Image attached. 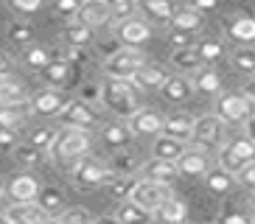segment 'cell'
Masks as SVG:
<instances>
[{"mask_svg": "<svg viewBox=\"0 0 255 224\" xmlns=\"http://www.w3.org/2000/svg\"><path fill=\"white\" fill-rule=\"evenodd\" d=\"M250 208H253V210H255V194H253V196H250Z\"/></svg>", "mask_w": 255, "mask_h": 224, "instance_id": "6125c7cd", "label": "cell"}, {"mask_svg": "<svg viewBox=\"0 0 255 224\" xmlns=\"http://www.w3.org/2000/svg\"><path fill=\"white\" fill-rule=\"evenodd\" d=\"M115 37L124 42V48H140V45L151 37V28L140 20V17H132V20L118 22V28H115Z\"/></svg>", "mask_w": 255, "mask_h": 224, "instance_id": "8fae6325", "label": "cell"}, {"mask_svg": "<svg viewBox=\"0 0 255 224\" xmlns=\"http://www.w3.org/2000/svg\"><path fill=\"white\" fill-rule=\"evenodd\" d=\"M115 219H118L121 224H151V213H146L143 208H137L135 202H118V210H115Z\"/></svg>", "mask_w": 255, "mask_h": 224, "instance_id": "d6a6232c", "label": "cell"}, {"mask_svg": "<svg viewBox=\"0 0 255 224\" xmlns=\"http://www.w3.org/2000/svg\"><path fill=\"white\" fill-rule=\"evenodd\" d=\"M3 216L11 224H42L45 213H42L34 202H11V205L3 210Z\"/></svg>", "mask_w": 255, "mask_h": 224, "instance_id": "ffe728a7", "label": "cell"}, {"mask_svg": "<svg viewBox=\"0 0 255 224\" xmlns=\"http://www.w3.org/2000/svg\"><path fill=\"white\" fill-rule=\"evenodd\" d=\"M230 59H233V65L239 67V70L255 76V48L253 45H239V48L230 53Z\"/></svg>", "mask_w": 255, "mask_h": 224, "instance_id": "ab89813d", "label": "cell"}, {"mask_svg": "<svg viewBox=\"0 0 255 224\" xmlns=\"http://www.w3.org/2000/svg\"><path fill=\"white\" fill-rule=\"evenodd\" d=\"M194 51H196V56H199V62L208 67V65H213V62H219L222 56H225V45L219 42V39L208 37V39H202V42H196Z\"/></svg>", "mask_w": 255, "mask_h": 224, "instance_id": "836d02e7", "label": "cell"}, {"mask_svg": "<svg viewBox=\"0 0 255 224\" xmlns=\"http://www.w3.org/2000/svg\"><path fill=\"white\" fill-rule=\"evenodd\" d=\"M244 93H247V96H250V98H253V101H255V76H253V79H250L247 84H244Z\"/></svg>", "mask_w": 255, "mask_h": 224, "instance_id": "680465c9", "label": "cell"}, {"mask_svg": "<svg viewBox=\"0 0 255 224\" xmlns=\"http://www.w3.org/2000/svg\"><path fill=\"white\" fill-rule=\"evenodd\" d=\"M39 182L37 177H31V174H17V177L8 179V185H6V194L11 202H34L39 194Z\"/></svg>", "mask_w": 255, "mask_h": 224, "instance_id": "9a60e30c", "label": "cell"}, {"mask_svg": "<svg viewBox=\"0 0 255 224\" xmlns=\"http://www.w3.org/2000/svg\"><path fill=\"white\" fill-rule=\"evenodd\" d=\"M0 224H11V222H8V219L3 216V213H0Z\"/></svg>", "mask_w": 255, "mask_h": 224, "instance_id": "94428289", "label": "cell"}, {"mask_svg": "<svg viewBox=\"0 0 255 224\" xmlns=\"http://www.w3.org/2000/svg\"><path fill=\"white\" fill-rule=\"evenodd\" d=\"M233 182H236V179H233L227 171H222V168H210V171L205 174V185H208V191H210V194L225 196L227 191L233 188Z\"/></svg>", "mask_w": 255, "mask_h": 224, "instance_id": "e575fe53", "label": "cell"}, {"mask_svg": "<svg viewBox=\"0 0 255 224\" xmlns=\"http://www.w3.org/2000/svg\"><path fill=\"white\" fill-rule=\"evenodd\" d=\"M17 140H14V132H6L0 129V151H14Z\"/></svg>", "mask_w": 255, "mask_h": 224, "instance_id": "816d5d0a", "label": "cell"}, {"mask_svg": "<svg viewBox=\"0 0 255 224\" xmlns=\"http://www.w3.org/2000/svg\"><path fill=\"white\" fill-rule=\"evenodd\" d=\"M104 6L110 8V17L118 22L132 20L137 14V0H104Z\"/></svg>", "mask_w": 255, "mask_h": 224, "instance_id": "d590c367", "label": "cell"}, {"mask_svg": "<svg viewBox=\"0 0 255 224\" xmlns=\"http://www.w3.org/2000/svg\"><path fill=\"white\" fill-rule=\"evenodd\" d=\"M236 182H239L241 188H247L250 194H255V163H250L247 168H241V171L236 174Z\"/></svg>", "mask_w": 255, "mask_h": 224, "instance_id": "681fc988", "label": "cell"}, {"mask_svg": "<svg viewBox=\"0 0 255 224\" xmlns=\"http://www.w3.org/2000/svg\"><path fill=\"white\" fill-rule=\"evenodd\" d=\"M93 37H96V31L87 28V25H82V22H68V25L62 28L65 48H79V51H84V48L93 42Z\"/></svg>", "mask_w": 255, "mask_h": 224, "instance_id": "f1b7e54d", "label": "cell"}, {"mask_svg": "<svg viewBox=\"0 0 255 224\" xmlns=\"http://www.w3.org/2000/svg\"><path fill=\"white\" fill-rule=\"evenodd\" d=\"M225 126H239L247 123L255 115V101L241 90V93H219L216 96V112H213Z\"/></svg>", "mask_w": 255, "mask_h": 224, "instance_id": "7a4b0ae2", "label": "cell"}, {"mask_svg": "<svg viewBox=\"0 0 255 224\" xmlns=\"http://www.w3.org/2000/svg\"><path fill=\"white\" fill-rule=\"evenodd\" d=\"M28 104H14V107H0V129L6 132H17L25 126L28 120Z\"/></svg>", "mask_w": 255, "mask_h": 224, "instance_id": "4dcf8cb0", "label": "cell"}, {"mask_svg": "<svg viewBox=\"0 0 255 224\" xmlns=\"http://www.w3.org/2000/svg\"><path fill=\"white\" fill-rule=\"evenodd\" d=\"M73 22H82V25H87V28H104L107 22H113V17H110V8L104 6V0H84L82 11L76 14Z\"/></svg>", "mask_w": 255, "mask_h": 224, "instance_id": "2e32d148", "label": "cell"}, {"mask_svg": "<svg viewBox=\"0 0 255 224\" xmlns=\"http://www.w3.org/2000/svg\"><path fill=\"white\" fill-rule=\"evenodd\" d=\"M42 224H59V219H53V216H45V219H42Z\"/></svg>", "mask_w": 255, "mask_h": 224, "instance_id": "91938a15", "label": "cell"}, {"mask_svg": "<svg viewBox=\"0 0 255 224\" xmlns=\"http://www.w3.org/2000/svg\"><path fill=\"white\" fill-rule=\"evenodd\" d=\"M65 96H62L59 90H42V93H37L34 98H28V110L34 112V115H59L62 110H65Z\"/></svg>", "mask_w": 255, "mask_h": 224, "instance_id": "4fadbf2b", "label": "cell"}, {"mask_svg": "<svg viewBox=\"0 0 255 224\" xmlns=\"http://www.w3.org/2000/svg\"><path fill=\"white\" fill-rule=\"evenodd\" d=\"M140 6H143L146 14L154 17V20H160V22H168V20H171V14H174L171 0H143Z\"/></svg>", "mask_w": 255, "mask_h": 224, "instance_id": "b9f144b4", "label": "cell"}, {"mask_svg": "<svg viewBox=\"0 0 255 224\" xmlns=\"http://www.w3.org/2000/svg\"><path fill=\"white\" fill-rule=\"evenodd\" d=\"M82 6H84V0H53V11L59 17H68V20H76Z\"/></svg>", "mask_w": 255, "mask_h": 224, "instance_id": "f6af8a7d", "label": "cell"}, {"mask_svg": "<svg viewBox=\"0 0 255 224\" xmlns=\"http://www.w3.org/2000/svg\"><path fill=\"white\" fill-rule=\"evenodd\" d=\"M168 196H171V185H160V182H149V179H137L135 188H132V194H129V202H135L137 208H143L146 213L154 216V210H157Z\"/></svg>", "mask_w": 255, "mask_h": 224, "instance_id": "9c48e42d", "label": "cell"}, {"mask_svg": "<svg viewBox=\"0 0 255 224\" xmlns=\"http://www.w3.org/2000/svg\"><path fill=\"white\" fill-rule=\"evenodd\" d=\"M216 160H219V168H222V171L236 177L241 168H247L250 163H255V143L250 140L247 134L230 137V140H225V146L219 149Z\"/></svg>", "mask_w": 255, "mask_h": 224, "instance_id": "3957f363", "label": "cell"}, {"mask_svg": "<svg viewBox=\"0 0 255 224\" xmlns=\"http://www.w3.org/2000/svg\"><path fill=\"white\" fill-rule=\"evenodd\" d=\"M59 137V132L53 126H39V129H34V132L28 134V140L25 143H31L34 149H39V151H51V146H53V140Z\"/></svg>", "mask_w": 255, "mask_h": 224, "instance_id": "f35d334b", "label": "cell"}, {"mask_svg": "<svg viewBox=\"0 0 255 224\" xmlns=\"http://www.w3.org/2000/svg\"><path fill=\"white\" fill-rule=\"evenodd\" d=\"M110 179H115V174L110 171V165L96 157H82L73 168V182L79 188H101L110 185Z\"/></svg>", "mask_w": 255, "mask_h": 224, "instance_id": "ba28073f", "label": "cell"}, {"mask_svg": "<svg viewBox=\"0 0 255 224\" xmlns=\"http://www.w3.org/2000/svg\"><path fill=\"white\" fill-rule=\"evenodd\" d=\"M14 104H28V90L17 79H0V107H14Z\"/></svg>", "mask_w": 255, "mask_h": 224, "instance_id": "4316f807", "label": "cell"}, {"mask_svg": "<svg viewBox=\"0 0 255 224\" xmlns=\"http://www.w3.org/2000/svg\"><path fill=\"white\" fill-rule=\"evenodd\" d=\"M11 154H14V160H17L20 165H25V168H31V165H39V163H42V157H45V151L34 149L31 143H17Z\"/></svg>", "mask_w": 255, "mask_h": 224, "instance_id": "74e56055", "label": "cell"}, {"mask_svg": "<svg viewBox=\"0 0 255 224\" xmlns=\"http://www.w3.org/2000/svg\"><path fill=\"white\" fill-rule=\"evenodd\" d=\"M225 31L233 42L250 45L255 42V17H233L225 22Z\"/></svg>", "mask_w": 255, "mask_h": 224, "instance_id": "d4e9b609", "label": "cell"}, {"mask_svg": "<svg viewBox=\"0 0 255 224\" xmlns=\"http://www.w3.org/2000/svg\"><path fill=\"white\" fill-rule=\"evenodd\" d=\"M188 6H191V8H196L199 14H205V11H213V8L219 6V0H191Z\"/></svg>", "mask_w": 255, "mask_h": 224, "instance_id": "f5cc1de1", "label": "cell"}, {"mask_svg": "<svg viewBox=\"0 0 255 224\" xmlns=\"http://www.w3.org/2000/svg\"><path fill=\"white\" fill-rule=\"evenodd\" d=\"M135 182H137V179H132V177H115V179H110L107 191H110V196H113V199L124 202V199H129V194H132Z\"/></svg>", "mask_w": 255, "mask_h": 224, "instance_id": "ee69618b", "label": "cell"}, {"mask_svg": "<svg viewBox=\"0 0 255 224\" xmlns=\"http://www.w3.org/2000/svg\"><path fill=\"white\" fill-rule=\"evenodd\" d=\"M244 134H247L250 140L255 143V115H253V118L247 120V123H244Z\"/></svg>", "mask_w": 255, "mask_h": 224, "instance_id": "9f6ffc18", "label": "cell"}, {"mask_svg": "<svg viewBox=\"0 0 255 224\" xmlns=\"http://www.w3.org/2000/svg\"><path fill=\"white\" fill-rule=\"evenodd\" d=\"M185 216H188L185 202L177 199L174 194L168 196V199H165L157 210H154V219H157L160 224H185Z\"/></svg>", "mask_w": 255, "mask_h": 224, "instance_id": "cb8c5ba5", "label": "cell"}, {"mask_svg": "<svg viewBox=\"0 0 255 224\" xmlns=\"http://www.w3.org/2000/svg\"><path fill=\"white\" fill-rule=\"evenodd\" d=\"M98 137H101V146L110 151H124L132 143V137L135 134L129 132L127 123H101V129H98Z\"/></svg>", "mask_w": 255, "mask_h": 224, "instance_id": "5bb4252c", "label": "cell"}, {"mask_svg": "<svg viewBox=\"0 0 255 224\" xmlns=\"http://www.w3.org/2000/svg\"><path fill=\"white\" fill-rule=\"evenodd\" d=\"M253 224H255V222H253Z\"/></svg>", "mask_w": 255, "mask_h": 224, "instance_id": "e7e4bbea", "label": "cell"}, {"mask_svg": "<svg viewBox=\"0 0 255 224\" xmlns=\"http://www.w3.org/2000/svg\"><path fill=\"white\" fill-rule=\"evenodd\" d=\"M11 70H14L11 56H8V53H0V79H8V76H11Z\"/></svg>", "mask_w": 255, "mask_h": 224, "instance_id": "db71d44e", "label": "cell"}, {"mask_svg": "<svg viewBox=\"0 0 255 224\" xmlns=\"http://www.w3.org/2000/svg\"><path fill=\"white\" fill-rule=\"evenodd\" d=\"M56 118H59V123L65 129H84V132H96V129H101V112H98L93 104L82 101V98L68 101L65 110H62Z\"/></svg>", "mask_w": 255, "mask_h": 224, "instance_id": "277c9868", "label": "cell"}, {"mask_svg": "<svg viewBox=\"0 0 255 224\" xmlns=\"http://www.w3.org/2000/svg\"><path fill=\"white\" fill-rule=\"evenodd\" d=\"M191 143L194 149H202V151H216L225 146V123L210 112V115H202V118L194 120V134H191Z\"/></svg>", "mask_w": 255, "mask_h": 224, "instance_id": "8992f818", "label": "cell"}, {"mask_svg": "<svg viewBox=\"0 0 255 224\" xmlns=\"http://www.w3.org/2000/svg\"><path fill=\"white\" fill-rule=\"evenodd\" d=\"M163 115L157 110H149V107H140V110L127 120V126L132 134H149V137H157L163 134Z\"/></svg>", "mask_w": 255, "mask_h": 224, "instance_id": "30bf717a", "label": "cell"}, {"mask_svg": "<svg viewBox=\"0 0 255 224\" xmlns=\"http://www.w3.org/2000/svg\"><path fill=\"white\" fill-rule=\"evenodd\" d=\"M6 37L11 45H23V48H28L31 42H34V28H31L28 22H11L6 31Z\"/></svg>", "mask_w": 255, "mask_h": 224, "instance_id": "7bdbcfd3", "label": "cell"}, {"mask_svg": "<svg viewBox=\"0 0 255 224\" xmlns=\"http://www.w3.org/2000/svg\"><path fill=\"white\" fill-rule=\"evenodd\" d=\"M185 149H188V143H180V140H174V137L157 134L154 143H151V157H157V160H168V163H177Z\"/></svg>", "mask_w": 255, "mask_h": 224, "instance_id": "484cf974", "label": "cell"}, {"mask_svg": "<svg viewBox=\"0 0 255 224\" xmlns=\"http://www.w3.org/2000/svg\"><path fill=\"white\" fill-rule=\"evenodd\" d=\"M168 45H171L174 51H180V48H194V37H191V34H182V31H168Z\"/></svg>", "mask_w": 255, "mask_h": 224, "instance_id": "f907efd6", "label": "cell"}, {"mask_svg": "<svg viewBox=\"0 0 255 224\" xmlns=\"http://www.w3.org/2000/svg\"><path fill=\"white\" fill-rule=\"evenodd\" d=\"M171 65L180 67V70H199V67H205L202 62H199V56H196L194 48H180V51H171Z\"/></svg>", "mask_w": 255, "mask_h": 224, "instance_id": "60d3db41", "label": "cell"}, {"mask_svg": "<svg viewBox=\"0 0 255 224\" xmlns=\"http://www.w3.org/2000/svg\"><path fill=\"white\" fill-rule=\"evenodd\" d=\"M168 25H171V31H182V34H191V37H194L196 31H202L205 20H202V14H199L196 8L180 6V8H174Z\"/></svg>", "mask_w": 255, "mask_h": 224, "instance_id": "d6986e66", "label": "cell"}, {"mask_svg": "<svg viewBox=\"0 0 255 224\" xmlns=\"http://www.w3.org/2000/svg\"><path fill=\"white\" fill-rule=\"evenodd\" d=\"M34 205H37L45 216H53V219H59L62 213H65V196H62L59 188H39V194L37 199H34Z\"/></svg>", "mask_w": 255, "mask_h": 224, "instance_id": "7402d4cb", "label": "cell"}, {"mask_svg": "<svg viewBox=\"0 0 255 224\" xmlns=\"http://www.w3.org/2000/svg\"><path fill=\"white\" fill-rule=\"evenodd\" d=\"M143 65H146V56H143L140 48H118L115 53H110V59L104 65V73H107V79L129 82L132 73Z\"/></svg>", "mask_w": 255, "mask_h": 224, "instance_id": "52a82bcc", "label": "cell"}, {"mask_svg": "<svg viewBox=\"0 0 255 224\" xmlns=\"http://www.w3.org/2000/svg\"><path fill=\"white\" fill-rule=\"evenodd\" d=\"M165 79H168V76H165V70H163V67L149 65V62H146L143 67H137L135 73H132L129 84H132L135 90H146V93H151V90H157V93H160V87L165 84Z\"/></svg>", "mask_w": 255, "mask_h": 224, "instance_id": "e0dca14e", "label": "cell"}, {"mask_svg": "<svg viewBox=\"0 0 255 224\" xmlns=\"http://www.w3.org/2000/svg\"><path fill=\"white\" fill-rule=\"evenodd\" d=\"M93 224H121L115 216H98V219H93Z\"/></svg>", "mask_w": 255, "mask_h": 224, "instance_id": "6f0895ef", "label": "cell"}, {"mask_svg": "<svg viewBox=\"0 0 255 224\" xmlns=\"http://www.w3.org/2000/svg\"><path fill=\"white\" fill-rule=\"evenodd\" d=\"M191 93H194V87H191V82H188L185 76H168L165 84L160 87V96L168 104H182V101L191 98Z\"/></svg>", "mask_w": 255, "mask_h": 224, "instance_id": "603a6c76", "label": "cell"}, {"mask_svg": "<svg viewBox=\"0 0 255 224\" xmlns=\"http://www.w3.org/2000/svg\"><path fill=\"white\" fill-rule=\"evenodd\" d=\"M177 171L185 174V177H205L210 171V154L202 149H194V146H188L182 151V157L177 160Z\"/></svg>", "mask_w": 255, "mask_h": 224, "instance_id": "7c38bea8", "label": "cell"}, {"mask_svg": "<svg viewBox=\"0 0 255 224\" xmlns=\"http://www.w3.org/2000/svg\"><path fill=\"white\" fill-rule=\"evenodd\" d=\"M68 76H70V65L62 59V56L51 59L45 67H42V70H39V79H42V82H45L51 90H59L62 84L68 82Z\"/></svg>", "mask_w": 255, "mask_h": 224, "instance_id": "83f0119b", "label": "cell"}, {"mask_svg": "<svg viewBox=\"0 0 255 224\" xmlns=\"http://www.w3.org/2000/svg\"><path fill=\"white\" fill-rule=\"evenodd\" d=\"M137 3H143V0H137Z\"/></svg>", "mask_w": 255, "mask_h": 224, "instance_id": "be15d7a7", "label": "cell"}, {"mask_svg": "<svg viewBox=\"0 0 255 224\" xmlns=\"http://www.w3.org/2000/svg\"><path fill=\"white\" fill-rule=\"evenodd\" d=\"M107 165H110V171H113L115 177H132L135 171H140L143 163L132 154V151H115Z\"/></svg>", "mask_w": 255, "mask_h": 224, "instance_id": "1f68e13d", "label": "cell"}, {"mask_svg": "<svg viewBox=\"0 0 255 224\" xmlns=\"http://www.w3.org/2000/svg\"><path fill=\"white\" fill-rule=\"evenodd\" d=\"M93 149V132H84V129H65L59 132V137L53 140L51 154L56 160H82L87 157V151Z\"/></svg>", "mask_w": 255, "mask_h": 224, "instance_id": "5b68a950", "label": "cell"}, {"mask_svg": "<svg viewBox=\"0 0 255 224\" xmlns=\"http://www.w3.org/2000/svg\"><path fill=\"white\" fill-rule=\"evenodd\" d=\"M84 96H82V101H87V104H90V101H98V98H101V87H96V84H84Z\"/></svg>", "mask_w": 255, "mask_h": 224, "instance_id": "11a10c76", "label": "cell"}, {"mask_svg": "<svg viewBox=\"0 0 255 224\" xmlns=\"http://www.w3.org/2000/svg\"><path fill=\"white\" fill-rule=\"evenodd\" d=\"M59 224H93V216L84 208H70L59 216Z\"/></svg>", "mask_w": 255, "mask_h": 224, "instance_id": "bcb514c9", "label": "cell"}, {"mask_svg": "<svg viewBox=\"0 0 255 224\" xmlns=\"http://www.w3.org/2000/svg\"><path fill=\"white\" fill-rule=\"evenodd\" d=\"M140 174H143V179H149V182H160V185H171L174 179L180 177L177 163L157 160V157H151L149 163H143L140 165Z\"/></svg>", "mask_w": 255, "mask_h": 224, "instance_id": "ac0fdd59", "label": "cell"}, {"mask_svg": "<svg viewBox=\"0 0 255 224\" xmlns=\"http://www.w3.org/2000/svg\"><path fill=\"white\" fill-rule=\"evenodd\" d=\"M191 87L205 93V96H219V93H222V76H219L213 67H199V70H194Z\"/></svg>", "mask_w": 255, "mask_h": 224, "instance_id": "f546056e", "label": "cell"}, {"mask_svg": "<svg viewBox=\"0 0 255 224\" xmlns=\"http://www.w3.org/2000/svg\"><path fill=\"white\" fill-rule=\"evenodd\" d=\"M216 224H253V219L244 213V210H236V208H227L225 213H222V219H219Z\"/></svg>", "mask_w": 255, "mask_h": 224, "instance_id": "c3c4849f", "label": "cell"}, {"mask_svg": "<svg viewBox=\"0 0 255 224\" xmlns=\"http://www.w3.org/2000/svg\"><path fill=\"white\" fill-rule=\"evenodd\" d=\"M45 6V0H8V8L17 14H37Z\"/></svg>", "mask_w": 255, "mask_h": 224, "instance_id": "7dc6e473", "label": "cell"}, {"mask_svg": "<svg viewBox=\"0 0 255 224\" xmlns=\"http://www.w3.org/2000/svg\"><path fill=\"white\" fill-rule=\"evenodd\" d=\"M98 101L104 104L107 112H113L115 118H124V120H129L140 110V104L135 98V87L129 82H118V79H107L101 84V98Z\"/></svg>", "mask_w": 255, "mask_h": 224, "instance_id": "6da1fadb", "label": "cell"}, {"mask_svg": "<svg viewBox=\"0 0 255 224\" xmlns=\"http://www.w3.org/2000/svg\"><path fill=\"white\" fill-rule=\"evenodd\" d=\"M51 59H53V56L45 51V48H42V45H28V48L23 51V65L31 67V70H37V73H39V70H42V67H45Z\"/></svg>", "mask_w": 255, "mask_h": 224, "instance_id": "8d00e7d4", "label": "cell"}, {"mask_svg": "<svg viewBox=\"0 0 255 224\" xmlns=\"http://www.w3.org/2000/svg\"><path fill=\"white\" fill-rule=\"evenodd\" d=\"M163 134L165 137H174L180 143H191V134H194V118L191 115H168L163 120Z\"/></svg>", "mask_w": 255, "mask_h": 224, "instance_id": "44dd1931", "label": "cell"}]
</instances>
